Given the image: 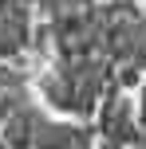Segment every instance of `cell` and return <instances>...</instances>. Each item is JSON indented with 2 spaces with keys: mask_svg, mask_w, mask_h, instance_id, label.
Listing matches in <instances>:
<instances>
[{
  "mask_svg": "<svg viewBox=\"0 0 146 149\" xmlns=\"http://www.w3.org/2000/svg\"><path fill=\"white\" fill-rule=\"evenodd\" d=\"M24 36H28V20H24V8L16 0H4L0 4V55H12L24 47Z\"/></svg>",
  "mask_w": 146,
  "mask_h": 149,
  "instance_id": "cell-1",
  "label": "cell"
}]
</instances>
